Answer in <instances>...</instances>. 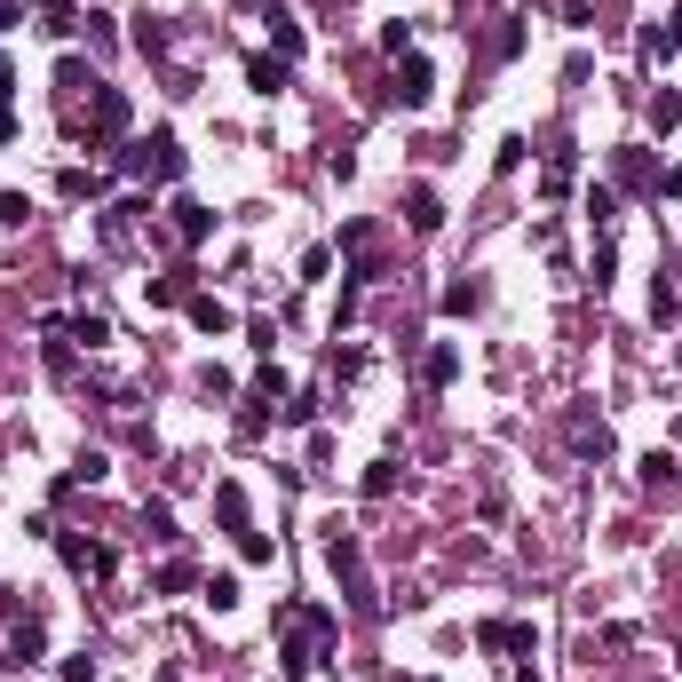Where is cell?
Returning <instances> with one entry per match:
<instances>
[{
	"mask_svg": "<svg viewBox=\"0 0 682 682\" xmlns=\"http://www.w3.org/2000/svg\"><path fill=\"white\" fill-rule=\"evenodd\" d=\"M127 175H151V183H175V175H183V151H175V135L159 127L151 143H135V151H127Z\"/></svg>",
	"mask_w": 682,
	"mask_h": 682,
	"instance_id": "obj_1",
	"label": "cell"
},
{
	"mask_svg": "<svg viewBox=\"0 0 682 682\" xmlns=\"http://www.w3.org/2000/svg\"><path fill=\"white\" fill-rule=\"evenodd\" d=\"M476 643H484V651H532V627H524V619H484Z\"/></svg>",
	"mask_w": 682,
	"mask_h": 682,
	"instance_id": "obj_2",
	"label": "cell"
},
{
	"mask_svg": "<svg viewBox=\"0 0 682 682\" xmlns=\"http://www.w3.org/2000/svg\"><path fill=\"white\" fill-rule=\"evenodd\" d=\"M56 548H64V564L88 571V579H104V571H112V548H96V540H72V532H64Z\"/></svg>",
	"mask_w": 682,
	"mask_h": 682,
	"instance_id": "obj_3",
	"label": "cell"
},
{
	"mask_svg": "<svg viewBox=\"0 0 682 682\" xmlns=\"http://www.w3.org/2000/svg\"><path fill=\"white\" fill-rule=\"evenodd\" d=\"M397 104H429V56H405L397 64Z\"/></svg>",
	"mask_w": 682,
	"mask_h": 682,
	"instance_id": "obj_4",
	"label": "cell"
},
{
	"mask_svg": "<svg viewBox=\"0 0 682 682\" xmlns=\"http://www.w3.org/2000/svg\"><path fill=\"white\" fill-rule=\"evenodd\" d=\"M246 80H254V96H278L286 88V56H246Z\"/></svg>",
	"mask_w": 682,
	"mask_h": 682,
	"instance_id": "obj_5",
	"label": "cell"
},
{
	"mask_svg": "<svg viewBox=\"0 0 682 682\" xmlns=\"http://www.w3.org/2000/svg\"><path fill=\"white\" fill-rule=\"evenodd\" d=\"M127 127V96L119 88H96V135H119Z\"/></svg>",
	"mask_w": 682,
	"mask_h": 682,
	"instance_id": "obj_6",
	"label": "cell"
},
{
	"mask_svg": "<svg viewBox=\"0 0 682 682\" xmlns=\"http://www.w3.org/2000/svg\"><path fill=\"white\" fill-rule=\"evenodd\" d=\"M191 326H199V334H230V310L215 294H191Z\"/></svg>",
	"mask_w": 682,
	"mask_h": 682,
	"instance_id": "obj_7",
	"label": "cell"
},
{
	"mask_svg": "<svg viewBox=\"0 0 682 682\" xmlns=\"http://www.w3.org/2000/svg\"><path fill=\"white\" fill-rule=\"evenodd\" d=\"M270 40H278V56H286V64H294V56H302V48H310V40H302V24H294V16H286V8H278V16H270Z\"/></svg>",
	"mask_w": 682,
	"mask_h": 682,
	"instance_id": "obj_8",
	"label": "cell"
},
{
	"mask_svg": "<svg viewBox=\"0 0 682 682\" xmlns=\"http://www.w3.org/2000/svg\"><path fill=\"white\" fill-rule=\"evenodd\" d=\"M571 445H579V453H611V429H603V421H587V413H579V421H571Z\"/></svg>",
	"mask_w": 682,
	"mask_h": 682,
	"instance_id": "obj_9",
	"label": "cell"
},
{
	"mask_svg": "<svg viewBox=\"0 0 682 682\" xmlns=\"http://www.w3.org/2000/svg\"><path fill=\"white\" fill-rule=\"evenodd\" d=\"M175 230H183V238H191V246H199V238H207V230H215V215H207V207H191V199H183V207H175Z\"/></svg>",
	"mask_w": 682,
	"mask_h": 682,
	"instance_id": "obj_10",
	"label": "cell"
},
{
	"mask_svg": "<svg viewBox=\"0 0 682 682\" xmlns=\"http://www.w3.org/2000/svg\"><path fill=\"white\" fill-rule=\"evenodd\" d=\"M215 508H223L230 532H246V492H238V484H215Z\"/></svg>",
	"mask_w": 682,
	"mask_h": 682,
	"instance_id": "obj_11",
	"label": "cell"
},
{
	"mask_svg": "<svg viewBox=\"0 0 682 682\" xmlns=\"http://www.w3.org/2000/svg\"><path fill=\"white\" fill-rule=\"evenodd\" d=\"M365 492L389 500V492H397V460H373V468H365Z\"/></svg>",
	"mask_w": 682,
	"mask_h": 682,
	"instance_id": "obj_12",
	"label": "cell"
},
{
	"mask_svg": "<svg viewBox=\"0 0 682 682\" xmlns=\"http://www.w3.org/2000/svg\"><path fill=\"white\" fill-rule=\"evenodd\" d=\"M445 223V207H437V191H413V230H437Z\"/></svg>",
	"mask_w": 682,
	"mask_h": 682,
	"instance_id": "obj_13",
	"label": "cell"
},
{
	"mask_svg": "<svg viewBox=\"0 0 682 682\" xmlns=\"http://www.w3.org/2000/svg\"><path fill=\"white\" fill-rule=\"evenodd\" d=\"M143 532H151V540H183V532H175V516H167V508H159V500H151V508H143Z\"/></svg>",
	"mask_w": 682,
	"mask_h": 682,
	"instance_id": "obj_14",
	"label": "cell"
},
{
	"mask_svg": "<svg viewBox=\"0 0 682 682\" xmlns=\"http://www.w3.org/2000/svg\"><path fill=\"white\" fill-rule=\"evenodd\" d=\"M104 476H112V468H104V453H80V468H72L64 484H104Z\"/></svg>",
	"mask_w": 682,
	"mask_h": 682,
	"instance_id": "obj_15",
	"label": "cell"
},
{
	"mask_svg": "<svg viewBox=\"0 0 682 682\" xmlns=\"http://www.w3.org/2000/svg\"><path fill=\"white\" fill-rule=\"evenodd\" d=\"M72 341H88V349H104V341H112V326H104V318H72Z\"/></svg>",
	"mask_w": 682,
	"mask_h": 682,
	"instance_id": "obj_16",
	"label": "cell"
},
{
	"mask_svg": "<svg viewBox=\"0 0 682 682\" xmlns=\"http://www.w3.org/2000/svg\"><path fill=\"white\" fill-rule=\"evenodd\" d=\"M135 48H143V56H159V48H167V32H159V16H143V24H135Z\"/></svg>",
	"mask_w": 682,
	"mask_h": 682,
	"instance_id": "obj_17",
	"label": "cell"
},
{
	"mask_svg": "<svg viewBox=\"0 0 682 682\" xmlns=\"http://www.w3.org/2000/svg\"><path fill=\"white\" fill-rule=\"evenodd\" d=\"M96 191H104V175H80V167L64 175V199H96Z\"/></svg>",
	"mask_w": 682,
	"mask_h": 682,
	"instance_id": "obj_18",
	"label": "cell"
},
{
	"mask_svg": "<svg viewBox=\"0 0 682 682\" xmlns=\"http://www.w3.org/2000/svg\"><path fill=\"white\" fill-rule=\"evenodd\" d=\"M151 302H159V310H167V302H191V286H183V278H151Z\"/></svg>",
	"mask_w": 682,
	"mask_h": 682,
	"instance_id": "obj_19",
	"label": "cell"
},
{
	"mask_svg": "<svg viewBox=\"0 0 682 682\" xmlns=\"http://www.w3.org/2000/svg\"><path fill=\"white\" fill-rule=\"evenodd\" d=\"M476 302H484L476 286H445V318H460V310H476Z\"/></svg>",
	"mask_w": 682,
	"mask_h": 682,
	"instance_id": "obj_20",
	"label": "cell"
},
{
	"mask_svg": "<svg viewBox=\"0 0 682 682\" xmlns=\"http://www.w3.org/2000/svg\"><path fill=\"white\" fill-rule=\"evenodd\" d=\"M675 119H682V96H659V104H651V127H659V135H667Z\"/></svg>",
	"mask_w": 682,
	"mask_h": 682,
	"instance_id": "obj_21",
	"label": "cell"
},
{
	"mask_svg": "<svg viewBox=\"0 0 682 682\" xmlns=\"http://www.w3.org/2000/svg\"><path fill=\"white\" fill-rule=\"evenodd\" d=\"M667 40H675V48H682V8H675V16H667Z\"/></svg>",
	"mask_w": 682,
	"mask_h": 682,
	"instance_id": "obj_22",
	"label": "cell"
},
{
	"mask_svg": "<svg viewBox=\"0 0 682 682\" xmlns=\"http://www.w3.org/2000/svg\"><path fill=\"white\" fill-rule=\"evenodd\" d=\"M8 135H16V119H8V104H0V143H8Z\"/></svg>",
	"mask_w": 682,
	"mask_h": 682,
	"instance_id": "obj_23",
	"label": "cell"
},
{
	"mask_svg": "<svg viewBox=\"0 0 682 682\" xmlns=\"http://www.w3.org/2000/svg\"><path fill=\"white\" fill-rule=\"evenodd\" d=\"M667 199H682V167H675V175H667Z\"/></svg>",
	"mask_w": 682,
	"mask_h": 682,
	"instance_id": "obj_24",
	"label": "cell"
},
{
	"mask_svg": "<svg viewBox=\"0 0 682 682\" xmlns=\"http://www.w3.org/2000/svg\"><path fill=\"white\" fill-rule=\"evenodd\" d=\"M8 24H16V8H0V32H8Z\"/></svg>",
	"mask_w": 682,
	"mask_h": 682,
	"instance_id": "obj_25",
	"label": "cell"
}]
</instances>
